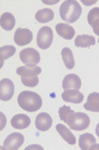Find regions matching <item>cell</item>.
Listing matches in <instances>:
<instances>
[{
  "label": "cell",
  "instance_id": "obj_21",
  "mask_svg": "<svg viewBox=\"0 0 99 150\" xmlns=\"http://www.w3.org/2000/svg\"><path fill=\"white\" fill-rule=\"evenodd\" d=\"M62 58L65 63V66L67 69H73L74 68V58H73L72 51L70 48L65 47L62 50Z\"/></svg>",
  "mask_w": 99,
  "mask_h": 150
},
{
  "label": "cell",
  "instance_id": "obj_22",
  "mask_svg": "<svg viewBox=\"0 0 99 150\" xmlns=\"http://www.w3.org/2000/svg\"><path fill=\"white\" fill-rule=\"evenodd\" d=\"M75 112L72 110L70 106H67V105H63L62 108H60L59 110V115H60V118L62 119L65 123H67L70 124V121L72 120L73 116H74Z\"/></svg>",
  "mask_w": 99,
  "mask_h": 150
},
{
  "label": "cell",
  "instance_id": "obj_29",
  "mask_svg": "<svg viewBox=\"0 0 99 150\" xmlns=\"http://www.w3.org/2000/svg\"><path fill=\"white\" fill-rule=\"evenodd\" d=\"M98 41H99V40H98Z\"/></svg>",
  "mask_w": 99,
  "mask_h": 150
},
{
  "label": "cell",
  "instance_id": "obj_9",
  "mask_svg": "<svg viewBox=\"0 0 99 150\" xmlns=\"http://www.w3.org/2000/svg\"><path fill=\"white\" fill-rule=\"evenodd\" d=\"M53 119L52 116L47 112H42L38 114L36 120H35V126L40 131H47L52 127Z\"/></svg>",
  "mask_w": 99,
  "mask_h": 150
},
{
  "label": "cell",
  "instance_id": "obj_14",
  "mask_svg": "<svg viewBox=\"0 0 99 150\" xmlns=\"http://www.w3.org/2000/svg\"><path fill=\"white\" fill-rule=\"evenodd\" d=\"M55 31H57V33L60 37H62L65 40H72L75 35L74 29L72 26H70V25L65 24V23H59V24H57Z\"/></svg>",
  "mask_w": 99,
  "mask_h": 150
},
{
  "label": "cell",
  "instance_id": "obj_17",
  "mask_svg": "<svg viewBox=\"0 0 99 150\" xmlns=\"http://www.w3.org/2000/svg\"><path fill=\"white\" fill-rule=\"evenodd\" d=\"M95 38L89 35H78L75 38L74 44L79 48H87L95 44Z\"/></svg>",
  "mask_w": 99,
  "mask_h": 150
},
{
  "label": "cell",
  "instance_id": "obj_1",
  "mask_svg": "<svg viewBox=\"0 0 99 150\" xmlns=\"http://www.w3.org/2000/svg\"><path fill=\"white\" fill-rule=\"evenodd\" d=\"M17 100H18V105H20V108L28 112H34L42 108L43 105L41 96L34 91H21Z\"/></svg>",
  "mask_w": 99,
  "mask_h": 150
},
{
  "label": "cell",
  "instance_id": "obj_23",
  "mask_svg": "<svg viewBox=\"0 0 99 150\" xmlns=\"http://www.w3.org/2000/svg\"><path fill=\"white\" fill-rule=\"evenodd\" d=\"M15 52H16V49L13 46H10V45H7V46H3V47L0 48V61H1V66L0 67H3V62L6 59L8 58L12 57Z\"/></svg>",
  "mask_w": 99,
  "mask_h": 150
},
{
  "label": "cell",
  "instance_id": "obj_25",
  "mask_svg": "<svg viewBox=\"0 0 99 150\" xmlns=\"http://www.w3.org/2000/svg\"><path fill=\"white\" fill-rule=\"evenodd\" d=\"M99 20V7H95V8L91 9L88 13V16H87V21H88V24L89 25H92L93 23L95 21Z\"/></svg>",
  "mask_w": 99,
  "mask_h": 150
},
{
  "label": "cell",
  "instance_id": "obj_6",
  "mask_svg": "<svg viewBox=\"0 0 99 150\" xmlns=\"http://www.w3.org/2000/svg\"><path fill=\"white\" fill-rule=\"evenodd\" d=\"M24 136L22 135L19 132H14L8 135L5 139L3 147L2 149L4 150H16L19 149L22 146V144L24 143Z\"/></svg>",
  "mask_w": 99,
  "mask_h": 150
},
{
  "label": "cell",
  "instance_id": "obj_7",
  "mask_svg": "<svg viewBox=\"0 0 99 150\" xmlns=\"http://www.w3.org/2000/svg\"><path fill=\"white\" fill-rule=\"evenodd\" d=\"M14 95V83L9 79H3L0 82V100L8 101Z\"/></svg>",
  "mask_w": 99,
  "mask_h": 150
},
{
  "label": "cell",
  "instance_id": "obj_11",
  "mask_svg": "<svg viewBox=\"0 0 99 150\" xmlns=\"http://www.w3.org/2000/svg\"><path fill=\"white\" fill-rule=\"evenodd\" d=\"M78 145L82 150L99 149V145L96 144V139L90 133H84L80 135L78 139Z\"/></svg>",
  "mask_w": 99,
  "mask_h": 150
},
{
  "label": "cell",
  "instance_id": "obj_19",
  "mask_svg": "<svg viewBox=\"0 0 99 150\" xmlns=\"http://www.w3.org/2000/svg\"><path fill=\"white\" fill-rule=\"evenodd\" d=\"M0 24L1 27L3 28L6 31H10L12 30L15 26V18L11 13L8 12H5L1 15V18H0Z\"/></svg>",
  "mask_w": 99,
  "mask_h": 150
},
{
  "label": "cell",
  "instance_id": "obj_20",
  "mask_svg": "<svg viewBox=\"0 0 99 150\" xmlns=\"http://www.w3.org/2000/svg\"><path fill=\"white\" fill-rule=\"evenodd\" d=\"M55 13L51 9H41L36 13V20L39 23H48L54 19Z\"/></svg>",
  "mask_w": 99,
  "mask_h": 150
},
{
  "label": "cell",
  "instance_id": "obj_8",
  "mask_svg": "<svg viewBox=\"0 0 99 150\" xmlns=\"http://www.w3.org/2000/svg\"><path fill=\"white\" fill-rule=\"evenodd\" d=\"M33 39V33L29 29L19 28L15 31L14 42L19 46H24L31 43Z\"/></svg>",
  "mask_w": 99,
  "mask_h": 150
},
{
  "label": "cell",
  "instance_id": "obj_2",
  "mask_svg": "<svg viewBox=\"0 0 99 150\" xmlns=\"http://www.w3.org/2000/svg\"><path fill=\"white\" fill-rule=\"evenodd\" d=\"M60 15L63 21L67 23H74L79 19L81 15V6L77 1L67 0L60 5Z\"/></svg>",
  "mask_w": 99,
  "mask_h": 150
},
{
  "label": "cell",
  "instance_id": "obj_15",
  "mask_svg": "<svg viewBox=\"0 0 99 150\" xmlns=\"http://www.w3.org/2000/svg\"><path fill=\"white\" fill-rule=\"evenodd\" d=\"M84 108L92 112H99V93H92L88 96L87 101L84 103Z\"/></svg>",
  "mask_w": 99,
  "mask_h": 150
},
{
  "label": "cell",
  "instance_id": "obj_10",
  "mask_svg": "<svg viewBox=\"0 0 99 150\" xmlns=\"http://www.w3.org/2000/svg\"><path fill=\"white\" fill-rule=\"evenodd\" d=\"M81 88V80L75 74H70L65 76L62 81V88L65 91L79 90Z\"/></svg>",
  "mask_w": 99,
  "mask_h": 150
},
{
  "label": "cell",
  "instance_id": "obj_3",
  "mask_svg": "<svg viewBox=\"0 0 99 150\" xmlns=\"http://www.w3.org/2000/svg\"><path fill=\"white\" fill-rule=\"evenodd\" d=\"M53 40H54V35H53L52 28L45 26L39 30L37 35V44L42 50L50 48Z\"/></svg>",
  "mask_w": 99,
  "mask_h": 150
},
{
  "label": "cell",
  "instance_id": "obj_26",
  "mask_svg": "<svg viewBox=\"0 0 99 150\" xmlns=\"http://www.w3.org/2000/svg\"><path fill=\"white\" fill-rule=\"evenodd\" d=\"M91 26H92V28H93V32L99 36V20L95 21L92 25H91Z\"/></svg>",
  "mask_w": 99,
  "mask_h": 150
},
{
  "label": "cell",
  "instance_id": "obj_5",
  "mask_svg": "<svg viewBox=\"0 0 99 150\" xmlns=\"http://www.w3.org/2000/svg\"><path fill=\"white\" fill-rule=\"evenodd\" d=\"M20 60L27 66H36L41 61V56L39 52L33 48H27L20 52Z\"/></svg>",
  "mask_w": 99,
  "mask_h": 150
},
{
  "label": "cell",
  "instance_id": "obj_24",
  "mask_svg": "<svg viewBox=\"0 0 99 150\" xmlns=\"http://www.w3.org/2000/svg\"><path fill=\"white\" fill-rule=\"evenodd\" d=\"M22 83L26 86H30V88H34L39 83V78L38 75L35 76H22L21 77Z\"/></svg>",
  "mask_w": 99,
  "mask_h": 150
},
{
  "label": "cell",
  "instance_id": "obj_28",
  "mask_svg": "<svg viewBox=\"0 0 99 150\" xmlns=\"http://www.w3.org/2000/svg\"><path fill=\"white\" fill-rule=\"evenodd\" d=\"M95 132H96V135L99 137V123L97 124V126H96V129H95Z\"/></svg>",
  "mask_w": 99,
  "mask_h": 150
},
{
  "label": "cell",
  "instance_id": "obj_27",
  "mask_svg": "<svg viewBox=\"0 0 99 150\" xmlns=\"http://www.w3.org/2000/svg\"><path fill=\"white\" fill-rule=\"evenodd\" d=\"M31 148H38V149H42V147L39 146V145H32V146H29V147H27L26 150L28 149H31Z\"/></svg>",
  "mask_w": 99,
  "mask_h": 150
},
{
  "label": "cell",
  "instance_id": "obj_12",
  "mask_svg": "<svg viewBox=\"0 0 99 150\" xmlns=\"http://www.w3.org/2000/svg\"><path fill=\"white\" fill-rule=\"evenodd\" d=\"M31 123V118L26 114H16L11 118V125L15 129H25Z\"/></svg>",
  "mask_w": 99,
  "mask_h": 150
},
{
  "label": "cell",
  "instance_id": "obj_13",
  "mask_svg": "<svg viewBox=\"0 0 99 150\" xmlns=\"http://www.w3.org/2000/svg\"><path fill=\"white\" fill-rule=\"evenodd\" d=\"M62 98L65 101L72 103H80L83 100V93L77 90H70L65 91L62 93Z\"/></svg>",
  "mask_w": 99,
  "mask_h": 150
},
{
  "label": "cell",
  "instance_id": "obj_4",
  "mask_svg": "<svg viewBox=\"0 0 99 150\" xmlns=\"http://www.w3.org/2000/svg\"><path fill=\"white\" fill-rule=\"evenodd\" d=\"M89 124L90 118L87 114L83 112H75L72 120L70 121V123L68 125H70V128L72 129V130L81 131L87 128L89 126Z\"/></svg>",
  "mask_w": 99,
  "mask_h": 150
},
{
  "label": "cell",
  "instance_id": "obj_18",
  "mask_svg": "<svg viewBox=\"0 0 99 150\" xmlns=\"http://www.w3.org/2000/svg\"><path fill=\"white\" fill-rule=\"evenodd\" d=\"M17 75L19 76H35L42 73V69L37 66H23V67L17 68Z\"/></svg>",
  "mask_w": 99,
  "mask_h": 150
},
{
  "label": "cell",
  "instance_id": "obj_16",
  "mask_svg": "<svg viewBox=\"0 0 99 150\" xmlns=\"http://www.w3.org/2000/svg\"><path fill=\"white\" fill-rule=\"evenodd\" d=\"M55 129L59 132V134L62 137V139H65V142H67L70 145H74L75 144V137L72 133V131L68 129L67 126L63 125V124H58L55 126Z\"/></svg>",
  "mask_w": 99,
  "mask_h": 150
}]
</instances>
